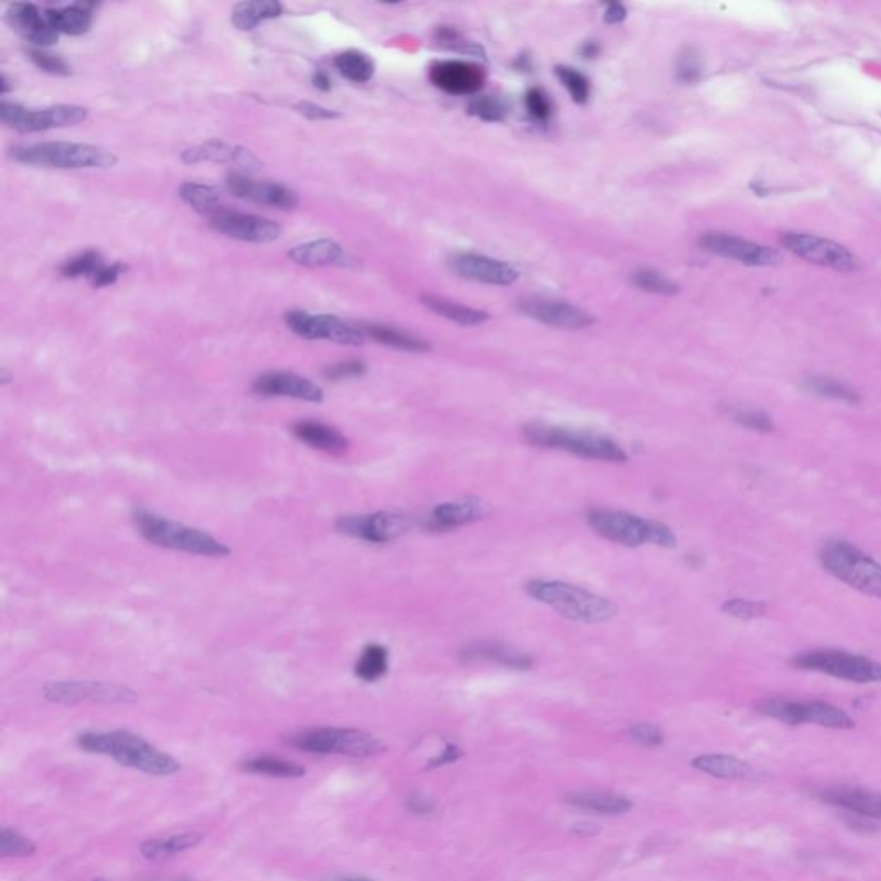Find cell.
I'll return each mask as SVG.
<instances>
[{
  "mask_svg": "<svg viewBox=\"0 0 881 881\" xmlns=\"http://www.w3.org/2000/svg\"><path fill=\"white\" fill-rule=\"evenodd\" d=\"M44 696L50 703L78 704L90 703L123 704L135 703L136 694L128 687L92 682V680H71V682H52L45 685Z\"/></svg>",
  "mask_w": 881,
  "mask_h": 881,
  "instance_id": "cell-14",
  "label": "cell"
},
{
  "mask_svg": "<svg viewBox=\"0 0 881 881\" xmlns=\"http://www.w3.org/2000/svg\"><path fill=\"white\" fill-rule=\"evenodd\" d=\"M295 264L305 267H324V265H338V267H350L355 264L352 255L345 248L333 240H315L303 243L293 248L288 253Z\"/></svg>",
  "mask_w": 881,
  "mask_h": 881,
  "instance_id": "cell-26",
  "label": "cell"
},
{
  "mask_svg": "<svg viewBox=\"0 0 881 881\" xmlns=\"http://www.w3.org/2000/svg\"><path fill=\"white\" fill-rule=\"evenodd\" d=\"M721 611L728 617L739 618V620H756V618H763L768 613V606L763 601L732 598L721 604Z\"/></svg>",
  "mask_w": 881,
  "mask_h": 881,
  "instance_id": "cell-46",
  "label": "cell"
},
{
  "mask_svg": "<svg viewBox=\"0 0 881 881\" xmlns=\"http://www.w3.org/2000/svg\"><path fill=\"white\" fill-rule=\"evenodd\" d=\"M124 267L121 264L114 265H104L102 269H100L95 276L92 278V284L95 288H100V286H109V284H114L118 281L119 276L123 274Z\"/></svg>",
  "mask_w": 881,
  "mask_h": 881,
  "instance_id": "cell-54",
  "label": "cell"
},
{
  "mask_svg": "<svg viewBox=\"0 0 881 881\" xmlns=\"http://www.w3.org/2000/svg\"><path fill=\"white\" fill-rule=\"evenodd\" d=\"M699 243L708 252L754 267H770L780 262L777 250L727 233H706Z\"/></svg>",
  "mask_w": 881,
  "mask_h": 881,
  "instance_id": "cell-18",
  "label": "cell"
},
{
  "mask_svg": "<svg viewBox=\"0 0 881 881\" xmlns=\"http://www.w3.org/2000/svg\"><path fill=\"white\" fill-rule=\"evenodd\" d=\"M241 768L247 773L265 775L274 778H300L305 775V768L300 764L291 763L286 759L274 758V756H260L241 764Z\"/></svg>",
  "mask_w": 881,
  "mask_h": 881,
  "instance_id": "cell-37",
  "label": "cell"
},
{
  "mask_svg": "<svg viewBox=\"0 0 881 881\" xmlns=\"http://www.w3.org/2000/svg\"><path fill=\"white\" fill-rule=\"evenodd\" d=\"M35 852V844L21 833L2 828L0 832V854L4 857H25Z\"/></svg>",
  "mask_w": 881,
  "mask_h": 881,
  "instance_id": "cell-48",
  "label": "cell"
},
{
  "mask_svg": "<svg viewBox=\"0 0 881 881\" xmlns=\"http://www.w3.org/2000/svg\"><path fill=\"white\" fill-rule=\"evenodd\" d=\"M253 391L262 396H284L310 403H322L324 400V391L315 382L293 372H269L257 377L253 382Z\"/></svg>",
  "mask_w": 881,
  "mask_h": 881,
  "instance_id": "cell-23",
  "label": "cell"
},
{
  "mask_svg": "<svg viewBox=\"0 0 881 881\" xmlns=\"http://www.w3.org/2000/svg\"><path fill=\"white\" fill-rule=\"evenodd\" d=\"M179 195L190 205L191 209L197 210L205 217L212 216L216 210L221 209V191L214 186L198 185V183H186L181 186Z\"/></svg>",
  "mask_w": 881,
  "mask_h": 881,
  "instance_id": "cell-39",
  "label": "cell"
},
{
  "mask_svg": "<svg viewBox=\"0 0 881 881\" xmlns=\"http://www.w3.org/2000/svg\"><path fill=\"white\" fill-rule=\"evenodd\" d=\"M102 267H104V262L100 259L99 253L85 252L64 264L62 276H66V278H81V276H85V278L92 279Z\"/></svg>",
  "mask_w": 881,
  "mask_h": 881,
  "instance_id": "cell-45",
  "label": "cell"
},
{
  "mask_svg": "<svg viewBox=\"0 0 881 881\" xmlns=\"http://www.w3.org/2000/svg\"><path fill=\"white\" fill-rule=\"evenodd\" d=\"M463 660L489 661L496 665L505 666L510 670H530L534 661L527 654L520 653L513 647L500 644V642H477L463 649Z\"/></svg>",
  "mask_w": 881,
  "mask_h": 881,
  "instance_id": "cell-28",
  "label": "cell"
},
{
  "mask_svg": "<svg viewBox=\"0 0 881 881\" xmlns=\"http://www.w3.org/2000/svg\"><path fill=\"white\" fill-rule=\"evenodd\" d=\"M599 52H601V49H599V45L594 44V42H587V44L582 47V57H586V59H594V57L599 56Z\"/></svg>",
  "mask_w": 881,
  "mask_h": 881,
  "instance_id": "cell-60",
  "label": "cell"
},
{
  "mask_svg": "<svg viewBox=\"0 0 881 881\" xmlns=\"http://www.w3.org/2000/svg\"><path fill=\"white\" fill-rule=\"evenodd\" d=\"M491 515V505L477 496H467L462 500L446 501L436 506L427 518L426 529L444 530L458 529L463 525L474 524Z\"/></svg>",
  "mask_w": 881,
  "mask_h": 881,
  "instance_id": "cell-21",
  "label": "cell"
},
{
  "mask_svg": "<svg viewBox=\"0 0 881 881\" xmlns=\"http://www.w3.org/2000/svg\"><path fill=\"white\" fill-rule=\"evenodd\" d=\"M7 21L26 40H30L31 44L40 45V47L56 44L57 37H59V33L52 28L47 16L40 13L38 7L33 4H26V2L13 4L7 11Z\"/></svg>",
  "mask_w": 881,
  "mask_h": 881,
  "instance_id": "cell-24",
  "label": "cell"
},
{
  "mask_svg": "<svg viewBox=\"0 0 881 881\" xmlns=\"http://www.w3.org/2000/svg\"><path fill=\"white\" fill-rule=\"evenodd\" d=\"M568 804L573 808L584 809L589 813L618 816L629 813L632 801L623 795L606 794V792H575L567 797Z\"/></svg>",
  "mask_w": 881,
  "mask_h": 881,
  "instance_id": "cell-31",
  "label": "cell"
},
{
  "mask_svg": "<svg viewBox=\"0 0 881 881\" xmlns=\"http://www.w3.org/2000/svg\"><path fill=\"white\" fill-rule=\"evenodd\" d=\"M92 7L90 4H74V6L49 9L45 16L57 33L66 35H83L92 26Z\"/></svg>",
  "mask_w": 881,
  "mask_h": 881,
  "instance_id": "cell-32",
  "label": "cell"
},
{
  "mask_svg": "<svg viewBox=\"0 0 881 881\" xmlns=\"http://www.w3.org/2000/svg\"><path fill=\"white\" fill-rule=\"evenodd\" d=\"M334 66L341 76L353 83H367L374 76V62L364 52L346 50L334 59Z\"/></svg>",
  "mask_w": 881,
  "mask_h": 881,
  "instance_id": "cell-40",
  "label": "cell"
},
{
  "mask_svg": "<svg viewBox=\"0 0 881 881\" xmlns=\"http://www.w3.org/2000/svg\"><path fill=\"white\" fill-rule=\"evenodd\" d=\"M183 161L188 164L197 162H235L236 166L257 169L259 161L250 154V150L241 147H233L228 143L207 142L190 148L183 154Z\"/></svg>",
  "mask_w": 881,
  "mask_h": 881,
  "instance_id": "cell-29",
  "label": "cell"
},
{
  "mask_svg": "<svg viewBox=\"0 0 881 881\" xmlns=\"http://www.w3.org/2000/svg\"><path fill=\"white\" fill-rule=\"evenodd\" d=\"M87 116V109L80 105H54L45 109H26L9 102H2L0 105L2 123L21 133H38L73 126L85 121Z\"/></svg>",
  "mask_w": 881,
  "mask_h": 881,
  "instance_id": "cell-11",
  "label": "cell"
},
{
  "mask_svg": "<svg viewBox=\"0 0 881 881\" xmlns=\"http://www.w3.org/2000/svg\"><path fill=\"white\" fill-rule=\"evenodd\" d=\"M792 666L804 672H818L854 684H880L881 663L863 654L840 649H814L795 654Z\"/></svg>",
  "mask_w": 881,
  "mask_h": 881,
  "instance_id": "cell-8",
  "label": "cell"
},
{
  "mask_svg": "<svg viewBox=\"0 0 881 881\" xmlns=\"http://www.w3.org/2000/svg\"><path fill=\"white\" fill-rule=\"evenodd\" d=\"M804 388L814 395L830 398V400L844 401V403H857L861 400L854 389L849 388L844 382L832 379V377L814 376L804 382Z\"/></svg>",
  "mask_w": 881,
  "mask_h": 881,
  "instance_id": "cell-41",
  "label": "cell"
},
{
  "mask_svg": "<svg viewBox=\"0 0 881 881\" xmlns=\"http://www.w3.org/2000/svg\"><path fill=\"white\" fill-rule=\"evenodd\" d=\"M83 751L111 756L126 768L143 771L155 777H169L181 770V764L150 742L126 730L116 732H85L78 737Z\"/></svg>",
  "mask_w": 881,
  "mask_h": 881,
  "instance_id": "cell-1",
  "label": "cell"
},
{
  "mask_svg": "<svg viewBox=\"0 0 881 881\" xmlns=\"http://www.w3.org/2000/svg\"><path fill=\"white\" fill-rule=\"evenodd\" d=\"M556 76L560 78L563 87L567 88L577 104H586L591 95V85L584 74L579 73L577 69L567 68V66H558L556 68Z\"/></svg>",
  "mask_w": 881,
  "mask_h": 881,
  "instance_id": "cell-43",
  "label": "cell"
},
{
  "mask_svg": "<svg viewBox=\"0 0 881 881\" xmlns=\"http://www.w3.org/2000/svg\"><path fill=\"white\" fill-rule=\"evenodd\" d=\"M469 112L487 123H498L505 119L506 105L491 95H479L470 100Z\"/></svg>",
  "mask_w": 881,
  "mask_h": 881,
  "instance_id": "cell-47",
  "label": "cell"
},
{
  "mask_svg": "<svg viewBox=\"0 0 881 881\" xmlns=\"http://www.w3.org/2000/svg\"><path fill=\"white\" fill-rule=\"evenodd\" d=\"M388 658L386 647L381 644H369L358 658L355 675L364 682H376L388 672Z\"/></svg>",
  "mask_w": 881,
  "mask_h": 881,
  "instance_id": "cell-38",
  "label": "cell"
},
{
  "mask_svg": "<svg viewBox=\"0 0 881 881\" xmlns=\"http://www.w3.org/2000/svg\"><path fill=\"white\" fill-rule=\"evenodd\" d=\"M527 592L572 622L604 623L617 617V604L610 599L560 580H532Z\"/></svg>",
  "mask_w": 881,
  "mask_h": 881,
  "instance_id": "cell-4",
  "label": "cell"
},
{
  "mask_svg": "<svg viewBox=\"0 0 881 881\" xmlns=\"http://www.w3.org/2000/svg\"><path fill=\"white\" fill-rule=\"evenodd\" d=\"M728 417L734 420L740 427H746L749 431L770 434L775 431V422L768 413L758 408L734 407L728 410Z\"/></svg>",
  "mask_w": 881,
  "mask_h": 881,
  "instance_id": "cell-42",
  "label": "cell"
},
{
  "mask_svg": "<svg viewBox=\"0 0 881 881\" xmlns=\"http://www.w3.org/2000/svg\"><path fill=\"white\" fill-rule=\"evenodd\" d=\"M291 431H293V436L300 439L302 443L314 448V450L329 453V455H345L350 448L348 439L338 429L322 424V422L302 420V422H296Z\"/></svg>",
  "mask_w": 881,
  "mask_h": 881,
  "instance_id": "cell-27",
  "label": "cell"
},
{
  "mask_svg": "<svg viewBox=\"0 0 881 881\" xmlns=\"http://www.w3.org/2000/svg\"><path fill=\"white\" fill-rule=\"evenodd\" d=\"M692 766L706 775L723 780H752L758 777V771L751 764L728 754H703L692 761Z\"/></svg>",
  "mask_w": 881,
  "mask_h": 881,
  "instance_id": "cell-30",
  "label": "cell"
},
{
  "mask_svg": "<svg viewBox=\"0 0 881 881\" xmlns=\"http://www.w3.org/2000/svg\"><path fill=\"white\" fill-rule=\"evenodd\" d=\"M782 245L789 252L794 253L801 259L808 260L811 264L828 267L838 272L859 271V259L847 248L838 245L835 241L825 240L821 236L808 235V233H785L782 236Z\"/></svg>",
  "mask_w": 881,
  "mask_h": 881,
  "instance_id": "cell-13",
  "label": "cell"
},
{
  "mask_svg": "<svg viewBox=\"0 0 881 881\" xmlns=\"http://www.w3.org/2000/svg\"><path fill=\"white\" fill-rule=\"evenodd\" d=\"M209 224L222 235L247 243H271L281 236V226L271 219L243 214L226 207L209 216Z\"/></svg>",
  "mask_w": 881,
  "mask_h": 881,
  "instance_id": "cell-16",
  "label": "cell"
},
{
  "mask_svg": "<svg viewBox=\"0 0 881 881\" xmlns=\"http://www.w3.org/2000/svg\"><path fill=\"white\" fill-rule=\"evenodd\" d=\"M286 324L291 331L303 339H326L338 345H364L365 334L362 329L352 327L334 315H314L309 312H290Z\"/></svg>",
  "mask_w": 881,
  "mask_h": 881,
  "instance_id": "cell-15",
  "label": "cell"
},
{
  "mask_svg": "<svg viewBox=\"0 0 881 881\" xmlns=\"http://www.w3.org/2000/svg\"><path fill=\"white\" fill-rule=\"evenodd\" d=\"M312 81H314V87L319 88L322 92H329V90H331V80H329V76H327L326 73H322V71L315 73Z\"/></svg>",
  "mask_w": 881,
  "mask_h": 881,
  "instance_id": "cell-59",
  "label": "cell"
},
{
  "mask_svg": "<svg viewBox=\"0 0 881 881\" xmlns=\"http://www.w3.org/2000/svg\"><path fill=\"white\" fill-rule=\"evenodd\" d=\"M450 267L460 278L484 284L508 286L518 279V272L512 265L479 253H456L450 259Z\"/></svg>",
  "mask_w": 881,
  "mask_h": 881,
  "instance_id": "cell-20",
  "label": "cell"
},
{
  "mask_svg": "<svg viewBox=\"0 0 881 881\" xmlns=\"http://www.w3.org/2000/svg\"><path fill=\"white\" fill-rule=\"evenodd\" d=\"M820 799L835 808L845 809L849 813L881 820V794L861 787H830L821 790Z\"/></svg>",
  "mask_w": 881,
  "mask_h": 881,
  "instance_id": "cell-25",
  "label": "cell"
},
{
  "mask_svg": "<svg viewBox=\"0 0 881 881\" xmlns=\"http://www.w3.org/2000/svg\"><path fill=\"white\" fill-rule=\"evenodd\" d=\"M200 842H202V835H198V833H181V835H173V837L152 838V840L143 842L142 854L150 861H162L167 857L190 851Z\"/></svg>",
  "mask_w": 881,
  "mask_h": 881,
  "instance_id": "cell-35",
  "label": "cell"
},
{
  "mask_svg": "<svg viewBox=\"0 0 881 881\" xmlns=\"http://www.w3.org/2000/svg\"><path fill=\"white\" fill-rule=\"evenodd\" d=\"M365 370L367 369H365L364 362H360V360H346V362H339V364L329 367L326 370V377L331 379V381L355 379V377L364 376Z\"/></svg>",
  "mask_w": 881,
  "mask_h": 881,
  "instance_id": "cell-53",
  "label": "cell"
},
{
  "mask_svg": "<svg viewBox=\"0 0 881 881\" xmlns=\"http://www.w3.org/2000/svg\"><path fill=\"white\" fill-rule=\"evenodd\" d=\"M28 56H30L33 64L37 68L42 69V71H45V73L57 74V76H68L71 73L68 62L64 61L62 57L54 56V54H49V52H44V50H30Z\"/></svg>",
  "mask_w": 881,
  "mask_h": 881,
  "instance_id": "cell-49",
  "label": "cell"
},
{
  "mask_svg": "<svg viewBox=\"0 0 881 881\" xmlns=\"http://www.w3.org/2000/svg\"><path fill=\"white\" fill-rule=\"evenodd\" d=\"M14 161L28 166L57 169H109L116 164V155L105 148L87 143L45 142L16 145L11 148Z\"/></svg>",
  "mask_w": 881,
  "mask_h": 881,
  "instance_id": "cell-6",
  "label": "cell"
},
{
  "mask_svg": "<svg viewBox=\"0 0 881 881\" xmlns=\"http://www.w3.org/2000/svg\"><path fill=\"white\" fill-rule=\"evenodd\" d=\"M630 739L646 747H658L663 744V732L653 723H637L629 730Z\"/></svg>",
  "mask_w": 881,
  "mask_h": 881,
  "instance_id": "cell-51",
  "label": "cell"
},
{
  "mask_svg": "<svg viewBox=\"0 0 881 881\" xmlns=\"http://www.w3.org/2000/svg\"><path fill=\"white\" fill-rule=\"evenodd\" d=\"M820 563L840 582L866 596L881 599V563L866 555L863 549L840 539L828 541L820 549Z\"/></svg>",
  "mask_w": 881,
  "mask_h": 881,
  "instance_id": "cell-7",
  "label": "cell"
},
{
  "mask_svg": "<svg viewBox=\"0 0 881 881\" xmlns=\"http://www.w3.org/2000/svg\"><path fill=\"white\" fill-rule=\"evenodd\" d=\"M407 806L412 813L415 814H429L434 811L436 808V804L426 797V795L422 794H413L408 797Z\"/></svg>",
  "mask_w": 881,
  "mask_h": 881,
  "instance_id": "cell-57",
  "label": "cell"
},
{
  "mask_svg": "<svg viewBox=\"0 0 881 881\" xmlns=\"http://www.w3.org/2000/svg\"><path fill=\"white\" fill-rule=\"evenodd\" d=\"M422 302L434 314L441 315L443 319L456 322L460 326H479V324L489 319V315L486 312H482V310L472 309V307L453 302V300H446V298H441V296H422Z\"/></svg>",
  "mask_w": 881,
  "mask_h": 881,
  "instance_id": "cell-33",
  "label": "cell"
},
{
  "mask_svg": "<svg viewBox=\"0 0 881 881\" xmlns=\"http://www.w3.org/2000/svg\"><path fill=\"white\" fill-rule=\"evenodd\" d=\"M296 109L303 116H307L310 119H334L338 118V114L333 111H329V109H324L321 105L312 104V102H300V104H296Z\"/></svg>",
  "mask_w": 881,
  "mask_h": 881,
  "instance_id": "cell-56",
  "label": "cell"
},
{
  "mask_svg": "<svg viewBox=\"0 0 881 881\" xmlns=\"http://www.w3.org/2000/svg\"><path fill=\"white\" fill-rule=\"evenodd\" d=\"M525 109L532 118L546 123L551 116V102L541 88H532L525 95Z\"/></svg>",
  "mask_w": 881,
  "mask_h": 881,
  "instance_id": "cell-50",
  "label": "cell"
},
{
  "mask_svg": "<svg viewBox=\"0 0 881 881\" xmlns=\"http://www.w3.org/2000/svg\"><path fill=\"white\" fill-rule=\"evenodd\" d=\"M678 80L684 83H696L701 76V61L694 50H685L677 64Z\"/></svg>",
  "mask_w": 881,
  "mask_h": 881,
  "instance_id": "cell-52",
  "label": "cell"
},
{
  "mask_svg": "<svg viewBox=\"0 0 881 881\" xmlns=\"http://www.w3.org/2000/svg\"><path fill=\"white\" fill-rule=\"evenodd\" d=\"M634 284L637 288L653 295H675L678 291L677 284L672 279L665 278L660 272L653 269H641L634 274Z\"/></svg>",
  "mask_w": 881,
  "mask_h": 881,
  "instance_id": "cell-44",
  "label": "cell"
},
{
  "mask_svg": "<svg viewBox=\"0 0 881 881\" xmlns=\"http://www.w3.org/2000/svg\"><path fill=\"white\" fill-rule=\"evenodd\" d=\"M518 307L525 315H529L530 319L543 322L546 326L570 329V331L584 329L594 322V317L586 310L548 296H527L518 302Z\"/></svg>",
  "mask_w": 881,
  "mask_h": 881,
  "instance_id": "cell-17",
  "label": "cell"
},
{
  "mask_svg": "<svg viewBox=\"0 0 881 881\" xmlns=\"http://www.w3.org/2000/svg\"><path fill=\"white\" fill-rule=\"evenodd\" d=\"M283 14V6L276 0H255V2H241L233 9L231 21L238 30H253L267 19L279 18Z\"/></svg>",
  "mask_w": 881,
  "mask_h": 881,
  "instance_id": "cell-34",
  "label": "cell"
},
{
  "mask_svg": "<svg viewBox=\"0 0 881 881\" xmlns=\"http://www.w3.org/2000/svg\"><path fill=\"white\" fill-rule=\"evenodd\" d=\"M758 713L792 727L806 723L832 730H851L856 727L849 713L825 701H794L783 697H771L759 703Z\"/></svg>",
  "mask_w": 881,
  "mask_h": 881,
  "instance_id": "cell-10",
  "label": "cell"
},
{
  "mask_svg": "<svg viewBox=\"0 0 881 881\" xmlns=\"http://www.w3.org/2000/svg\"><path fill=\"white\" fill-rule=\"evenodd\" d=\"M627 18V9L623 7V4H618V2H611L604 9V21L606 23H610V25H617V23H622L623 19Z\"/></svg>",
  "mask_w": 881,
  "mask_h": 881,
  "instance_id": "cell-58",
  "label": "cell"
},
{
  "mask_svg": "<svg viewBox=\"0 0 881 881\" xmlns=\"http://www.w3.org/2000/svg\"><path fill=\"white\" fill-rule=\"evenodd\" d=\"M362 333L369 334L370 338L382 343V345L401 350V352H427L429 343L424 339L417 338L413 334L405 333L400 329L389 326H377V324H365Z\"/></svg>",
  "mask_w": 881,
  "mask_h": 881,
  "instance_id": "cell-36",
  "label": "cell"
},
{
  "mask_svg": "<svg viewBox=\"0 0 881 881\" xmlns=\"http://www.w3.org/2000/svg\"><path fill=\"white\" fill-rule=\"evenodd\" d=\"M429 74L436 87L451 95H475L486 83L484 69L472 62H434Z\"/></svg>",
  "mask_w": 881,
  "mask_h": 881,
  "instance_id": "cell-19",
  "label": "cell"
},
{
  "mask_svg": "<svg viewBox=\"0 0 881 881\" xmlns=\"http://www.w3.org/2000/svg\"><path fill=\"white\" fill-rule=\"evenodd\" d=\"M331 881H372L369 878H362V876H346V878H338V880Z\"/></svg>",
  "mask_w": 881,
  "mask_h": 881,
  "instance_id": "cell-61",
  "label": "cell"
},
{
  "mask_svg": "<svg viewBox=\"0 0 881 881\" xmlns=\"http://www.w3.org/2000/svg\"><path fill=\"white\" fill-rule=\"evenodd\" d=\"M93 881H109V880H105V878H97V880H93Z\"/></svg>",
  "mask_w": 881,
  "mask_h": 881,
  "instance_id": "cell-62",
  "label": "cell"
},
{
  "mask_svg": "<svg viewBox=\"0 0 881 881\" xmlns=\"http://www.w3.org/2000/svg\"><path fill=\"white\" fill-rule=\"evenodd\" d=\"M228 188L235 197L250 200L255 204L269 205L274 209L290 210L298 205L295 193L286 186L269 181H255L243 174H229Z\"/></svg>",
  "mask_w": 881,
  "mask_h": 881,
  "instance_id": "cell-22",
  "label": "cell"
},
{
  "mask_svg": "<svg viewBox=\"0 0 881 881\" xmlns=\"http://www.w3.org/2000/svg\"><path fill=\"white\" fill-rule=\"evenodd\" d=\"M462 758V751H460V747L453 744V742H448L446 746H444V751L436 756V758H432L427 764V768H439V766H446V764L455 763L458 759Z\"/></svg>",
  "mask_w": 881,
  "mask_h": 881,
  "instance_id": "cell-55",
  "label": "cell"
},
{
  "mask_svg": "<svg viewBox=\"0 0 881 881\" xmlns=\"http://www.w3.org/2000/svg\"><path fill=\"white\" fill-rule=\"evenodd\" d=\"M524 438L532 446L546 450H560L570 455L598 462L625 463L627 453L622 446L603 434L570 427L549 426L543 422H530L524 427Z\"/></svg>",
  "mask_w": 881,
  "mask_h": 881,
  "instance_id": "cell-3",
  "label": "cell"
},
{
  "mask_svg": "<svg viewBox=\"0 0 881 881\" xmlns=\"http://www.w3.org/2000/svg\"><path fill=\"white\" fill-rule=\"evenodd\" d=\"M413 527V518L407 513L377 512L369 515L339 517L336 529L345 536L372 544H386L405 536Z\"/></svg>",
  "mask_w": 881,
  "mask_h": 881,
  "instance_id": "cell-12",
  "label": "cell"
},
{
  "mask_svg": "<svg viewBox=\"0 0 881 881\" xmlns=\"http://www.w3.org/2000/svg\"><path fill=\"white\" fill-rule=\"evenodd\" d=\"M587 524L599 536L627 548H637L644 544H656L661 548L677 546V537L670 527L632 513L596 508L587 513Z\"/></svg>",
  "mask_w": 881,
  "mask_h": 881,
  "instance_id": "cell-5",
  "label": "cell"
},
{
  "mask_svg": "<svg viewBox=\"0 0 881 881\" xmlns=\"http://www.w3.org/2000/svg\"><path fill=\"white\" fill-rule=\"evenodd\" d=\"M133 522L140 536L159 548L183 551L188 555L209 556V558H224L231 555V549L226 544L217 541L216 537L210 536L204 530L179 524L145 508H135Z\"/></svg>",
  "mask_w": 881,
  "mask_h": 881,
  "instance_id": "cell-2",
  "label": "cell"
},
{
  "mask_svg": "<svg viewBox=\"0 0 881 881\" xmlns=\"http://www.w3.org/2000/svg\"><path fill=\"white\" fill-rule=\"evenodd\" d=\"M288 742L302 751L348 758H370L384 751L381 740L357 728H309L291 735Z\"/></svg>",
  "mask_w": 881,
  "mask_h": 881,
  "instance_id": "cell-9",
  "label": "cell"
}]
</instances>
